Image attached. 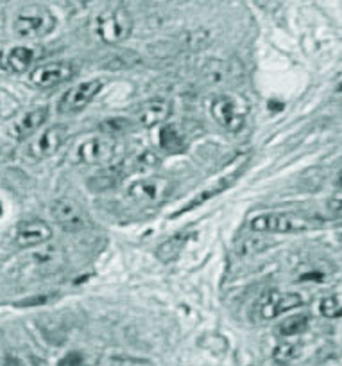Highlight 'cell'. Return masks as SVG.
<instances>
[{
    "label": "cell",
    "instance_id": "obj_6",
    "mask_svg": "<svg viewBox=\"0 0 342 366\" xmlns=\"http://www.w3.org/2000/svg\"><path fill=\"white\" fill-rule=\"evenodd\" d=\"M316 227L317 223H313L308 217L291 212L260 214L249 221V228L256 234H299V232L312 230Z\"/></svg>",
    "mask_w": 342,
    "mask_h": 366
},
{
    "label": "cell",
    "instance_id": "obj_14",
    "mask_svg": "<svg viewBox=\"0 0 342 366\" xmlns=\"http://www.w3.org/2000/svg\"><path fill=\"white\" fill-rule=\"evenodd\" d=\"M172 114V104L165 99H151L146 101L136 110V122L142 128H154L158 124H164Z\"/></svg>",
    "mask_w": 342,
    "mask_h": 366
},
{
    "label": "cell",
    "instance_id": "obj_11",
    "mask_svg": "<svg viewBox=\"0 0 342 366\" xmlns=\"http://www.w3.org/2000/svg\"><path fill=\"white\" fill-rule=\"evenodd\" d=\"M52 217L56 223L66 232H79L86 228L88 216L84 214L83 207L70 198H61L52 205Z\"/></svg>",
    "mask_w": 342,
    "mask_h": 366
},
{
    "label": "cell",
    "instance_id": "obj_29",
    "mask_svg": "<svg viewBox=\"0 0 342 366\" xmlns=\"http://www.w3.org/2000/svg\"><path fill=\"white\" fill-rule=\"evenodd\" d=\"M328 210H330L333 216L342 217V198H335L328 202Z\"/></svg>",
    "mask_w": 342,
    "mask_h": 366
},
{
    "label": "cell",
    "instance_id": "obj_20",
    "mask_svg": "<svg viewBox=\"0 0 342 366\" xmlns=\"http://www.w3.org/2000/svg\"><path fill=\"white\" fill-rule=\"evenodd\" d=\"M160 157L154 151H142L140 154H136L135 158H131L129 162H126L124 171L126 174L128 172H151L160 165Z\"/></svg>",
    "mask_w": 342,
    "mask_h": 366
},
{
    "label": "cell",
    "instance_id": "obj_25",
    "mask_svg": "<svg viewBox=\"0 0 342 366\" xmlns=\"http://www.w3.org/2000/svg\"><path fill=\"white\" fill-rule=\"evenodd\" d=\"M20 103L13 94H9L8 90L0 88V119L6 121V119H11L19 114Z\"/></svg>",
    "mask_w": 342,
    "mask_h": 366
},
{
    "label": "cell",
    "instance_id": "obj_27",
    "mask_svg": "<svg viewBox=\"0 0 342 366\" xmlns=\"http://www.w3.org/2000/svg\"><path fill=\"white\" fill-rule=\"evenodd\" d=\"M203 74L208 81H211V83H222V81L226 79V65L218 61V59H211V61L204 66Z\"/></svg>",
    "mask_w": 342,
    "mask_h": 366
},
{
    "label": "cell",
    "instance_id": "obj_12",
    "mask_svg": "<svg viewBox=\"0 0 342 366\" xmlns=\"http://www.w3.org/2000/svg\"><path fill=\"white\" fill-rule=\"evenodd\" d=\"M76 74L72 63L69 61H56L41 65L31 72V83L38 88H54L58 84L65 83Z\"/></svg>",
    "mask_w": 342,
    "mask_h": 366
},
{
    "label": "cell",
    "instance_id": "obj_8",
    "mask_svg": "<svg viewBox=\"0 0 342 366\" xmlns=\"http://www.w3.org/2000/svg\"><path fill=\"white\" fill-rule=\"evenodd\" d=\"M102 88V81L101 79H91V81H84V83L76 84V86L69 88L61 96L58 103V110L59 114H77L83 108H86L90 104V101L97 96L99 92Z\"/></svg>",
    "mask_w": 342,
    "mask_h": 366
},
{
    "label": "cell",
    "instance_id": "obj_10",
    "mask_svg": "<svg viewBox=\"0 0 342 366\" xmlns=\"http://www.w3.org/2000/svg\"><path fill=\"white\" fill-rule=\"evenodd\" d=\"M303 305V298L298 293H281V291H269L262 297V300L256 304L258 318L273 320L292 309Z\"/></svg>",
    "mask_w": 342,
    "mask_h": 366
},
{
    "label": "cell",
    "instance_id": "obj_13",
    "mask_svg": "<svg viewBox=\"0 0 342 366\" xmlns=\"http://www.w3.org/2000/svg\"><path fill=\"white\" fill-rule=\"evenodd\" d=\"M52 237V230L45 221L31 219L26 223L19 224L15 232V242L20 248H34Z\"/></svg>",
    "mask_w": 342,
    "mask_h": 366
},
{
    "label": "cell",
    "instance_id": "obj_26",
    "mask_svg": "<svg viewBox=\"0 0 342 366\" xmlns=\"http://www.w3.org/2000/svg\"><path fill=\"white\" fill-rule=\"evenodd\" d=\"M321 315L324 318H342V295H331L321 300Z\"/></svg>",
    "mask_w": 342,
    "mask_h": 366
},
{
    "label": "cell",
    "instance_id": "obj_4",
    "mask_svg": "<svg viewBox=\"0 0 342 366\" xmlns=\"http://www.w3.org/2000/svg\"><path fill=\"white\" fill-rule=\"evenodd\" d=\"M133 31V16L124 8H111L99 13L94 20V33L102 44L117 45L128 40Z\"/></svg>",
    "mask_w": 342,
    "mask_h": 366
},
{
    "label": "cell",
    "instance_id": "obj_24",
    "mask_svg": "<svg viewBox=\"0 0 342 366\" xmlns=\"http://www.w3.org/2000/svg\"><path fill=\"white\" fill-rule=\"evenodd\" d=\"M301 354V345L299 343H281L274 348L273 359L278 365H288Z\"/></svg>",
    "mask_w": 342,
    "mask_h": 366
},
{
    "label": "cell",
    "instance_id": "obj_33",
    "mask_svg": "<svg viewBox=\"0 0 342 366\" xmlns=\"http://www.w3.org/2000/svg\"><path fill=\"white\" fill-rule=\"evenodd\" d=\"M337 185H338V187H341V189H342V171H341V172H338V178H337Z\"/></svg>",
    "mask_w": 342,
    "mask_h": 366
},
{
    "label": "cell",
    "instance_id": "obj_30",
    "mask_svg": "<svg viewBox=\"0 0 342 366\" xmlns=\"http://www.w3.org/2000/svg\"><path fill=\"white\" fill-rule=\"evenodd\" d=\"M0 366H19V361L8 354H0Z\"/></svg>",
    "mask_w": 342,
    "mask_h": 366
},
{
    "label": "cell",
    "instance_id": "obj_21",
    "mask_svg": "<svg viewBox=\"0 0 342 366\" xmlns=\"http://www.w3.org/2000/svg\"><path fill=\"white\" fill-rule=\"evenodd\" d=\"M269 246L271 241H267V239L260 237V235H248L237 242V253L242 257H251L266 252V249H269Z\"/></svg>",
    "mask_w": 342,
    "mask_h": 366
},
{
    "label": "cell",
    "instance_id": "obj_23",
    "mask_svg": "<svg viewBox=\"0 0 342 366\" xmlns=\"http://www.w3.org/2000/svg\"><path fill=\"white\" fill-rule=\"evenodd\" d=\"M160 146L164 147V149H167L169 153H178V151L183 149L181 133L178 132V128H176V126L167 124L161 128Z\"/></svg>",
    "mask_w": 342,
    "mask_h": 366
},
{
    "label": "cell",
    "instance_id": "obj_3",
    "mask_svg": "<svg viewBox=\"0 0 342 366\" xmlns=\"http://www.w3.org/2000/svg\"><path fill=\"white\" fill-rule=\"evenodd\" d=\"M56 29V16L51 9L40 4H31L20 9L13 22V31L24 40H38Z\"/></svg>",
    "mask_w": 342,
    "mask_h": 366
},
{
    "label": "cell",
    "instance_id": "obj_31",
    "mask_svg": "<svg viewBox=\"0 0 342 366\" xmlns=\"http://www.w3.org/2000/svg\"><path fill=\"white\" fill-rule=\"evenodd\" d=\"M335 92H337V94H342V77H341V81L337 83V88H335Z\"/></svg>",
    "mask_w": 342,
    "mask_h": 366
},
{
    "label": "cell",
    "instance_id": "obj_15",
    "mask_svg": "<svg viewBox=\"0 0 342 366\" xmlns=\"http://www.w3.org/2000/svg\"><path fill=\"white\" fill-rule=\"evenodd\" d=\"M242 169H244V167H242ZM242 169H235V171L228 172V174H226V176H222V178H218L217 182H215L213 185H211V187H206V189H204V191H201L199 194L193 196V198L190 199V202L186 203V205L183 207V209H179L178 212H176L172 217L181 216V214H185V212H188V210L196 209V207L203 205V203L208 202V199H211V198H215V196L222 194V192H224L226 189H230L231 185H233L235 179H237L238 176H241Z\"/></svg>",
    "mask_w": 342,
    "mask_h": 366
},
{
    "label": "cell",
    "instance_id": "obj_18",
    "mask_svg": "<svg viewBox=\"0 0 342 366\" xmlns=\"http://www.w3.org/2000/svg\"><path fill=\"white\" fill-rule=\"evenodd\" d=\"M124 176H126L124 165L122 164L109 165V167L101 169L97 174H94L90 179H88V187H90L91 192L108 191V189L115 187V185H117Z\"/></svg>",
    "mask_w": 342,
    "mask_h": 366
},
{
    "label": "cell",
    "instance_id": "obj_32",
    "mask_svg": "<svg viewBox=\"0 0 342 366\" xmlns=\"http://www.w3.org/2000/svg\"><path fill=\"white\" fill-rule=\"evenodd\" d=\"M335 241H337V242H338V244H341V246H342V232H338V234H337V235H335Z\"/></svg>",
    "mask_w": 342,
    "mask_h": 366
},
{
    "label": "cell",
    "instance_id": "obj_1",
    "mask_svg": "<svg viewBox=\"0 0 342 366\" xmlns=\"http://www.w3.org/2000/svg\"><path fill=\"white\" fill-rule=\"evenodd\" d=\"M121 153V144L111 135H97L84 139L70 151L69 158L76 165H102L109 164Z\"/></svg>",
    "mask_w": 342,
    "mask_h": 366
},
{
    "label": "cell",
    "instance_id": "obj_9",
    "mask_svg": "<svg viewBox=\"0 0 342 366\" xmlns=\"http://www.w3.org/2000/svg\"><path fill=\"white\" fill-rule=\"evenodd\" d=\"M66 262V255L59 246H45L38 252H33L26 259L24 269L33 273L34 277H44V274L56 273L61 269Z\"/></svg>",
    "mask_w": 342,
    "mask_h": 366
},
{
    "label": "cell",
    "instance_id": "obj_22",
    "mask_svg": "<svg viewBox=\"0 0 342 366\" xmlns=\"http://www.w3.org/2000/svg\"><path fill=\"white\" fill-rule=\"evenodd\" d=\"M308 323H310V318L306 315H296V316H291V318L283 320V322L280 323V327H278V332H280V336H298V334H303L306 329H308Z\"/></svg>",
    "mask_w": 342,
    "mask_h": 366
},
{
    "label": "cell",
    "instance_id": "obj_16",
    "mask_svg": "<svg viewBox=\"0 0 342 366\" xmlns=\"http://www.w3.org/2000/svg\"><path fill=\"white\" fill-rule=\"evenodd\" d=\"M49 119V108L41 107L36 108V110H31L24 115L22 119L13 124L11 128V137L15 140H26L29 137H33L41 126L45 124V121Z\"/></svg>",
    "mask_w": 342,
    "mask_h": 366
},
{
    "label": "cell",
    "instance_id": "obj_34",
    "mask_svg": "<svg viewBox=\"0 0 342 366\" xmlns=\"http://www.w3.org/2000/svg\"><path fill=\"white\" fill-rule=\"evenodd\" d=\"M2 212H4V210H2V203H0V216H2Z\"/></svg>",
    "mask_w": 342,
    "mask_h": 366
},
{
    "label": "cell",
    "instance_id": "obj_28",
    "mask_svg": "<svg viewBox=\"0 0 342 366\" xmlns=\"http://www.w3.org/2000/svg\"><path fill=\"white\" fill-rule=\"evenodd\" d=\"M83 355L79 352H70L65 357H61V361L58 362V366H84L83 365Z\"/></svg>",
    "mask_w": 342,
    "mask_h": 366
},
{
    "label": "cell",
    "instance_id": "obj_19",
    "mask_svg": "<svg viewBox=\"0 0 342 366\" xmlns=\"http://www.w3.org/2000/svg\"><path fill=\"white\" fill-rule=\"evenodd\" d=\"M188 239H190L188 232H179V234H174L169 239H165V241L160 242L156 248L158 260L169 264L172 262V260L178 259V257L181 255L183 248L186 246V242H188Z\"/></svg>",
    "mask_w": 342,
    "mask_h": 366
},
{
    "label": "cell",
    "instance_id": "obj_2",
    "mask_svg": "<svg viewBox=\"0 0 342 366\" xmlns=\"http://www.w3.org/2000/svg\"><path fill=\"white\" fill-rule=\"evenodd\" d=\"M176 191V182L169 176H146L128 187V199L139 207H158Z\"/></svg>",
    "mask_w": 342,
    "mask_h": 366
},
{
    "label": "cell",
    "instance_id": "obj_5",
    "mask_svg": "<svg viewBox=\"0 0 342 366\" xmlns=\"http://www.w3.org/2000/svg\"><path fill=\"white\" fill-rule=\"evenodd\" d=\"M210 114L222 129L238 133L246 126L249 108L242 97L233 96V94H218L211 99Z\"/></svg>",
    "mask_w": 342,
    "mask_h": 366
},
{
    "label": "cell",
    "instance_id": "obj_7",
    "mask_svg": "<svg viewBox=\"0 0 342 366\" xmlns=\"http://www.w3.org/2000/svg\"><path fill=\"white\" fill-rule=\"evenodd\" d=\"M66 137H69V129L61 124L51 126V128L44 129L40 135L34 137L27 146L26 154L34 162H41L45 158H51L52 154L58 153L61 146L65 144Z\"/></svg>",
    "mask_w": 342,
    "mask_h": 366
},
{
    "label": "cell",
    "instance_id": "obj_17",
    "mask_svg": "<svg viewBox=\"0 0 342 366\" xmlns=\"http://www.w3.org/2000/svg\"><path fill=\"white\" fill-rule=\"evenodd\" d=\"M41 56H44V51L40 47H15L6 54V66L11 72H26Z\"/></svg>",
    "mask_w": 342,
    "mask_h": 366
}]
</instances>
